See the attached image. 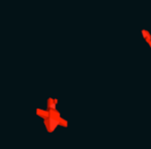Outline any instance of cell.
<instances>
[{"label": "cell", "mask_w": 151, "mask_h": 149, "mask_svg": "<svg viewBox=\"0 0 151 149\" xmlns=\"http://www.w3.org/2000/svg\"><path fill=\"white\" fill-rule=\"evenodd\" d=\"M141 33H142L143 38L146 40L147 44H148L149 47L151 48V33L147 29H142L141 30Z\"/></svg>", "instance_id": "obj_1"}]
</instances>
